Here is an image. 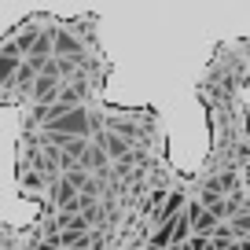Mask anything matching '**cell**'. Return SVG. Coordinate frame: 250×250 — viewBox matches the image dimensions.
Segmentation results:
<instances>
[{
	"label": "cell",
	"instance_id": "cell-1",
	"mask_svg": "<svg viewBox=\"0 0 250 250\" xmlns=\"http://www.w3.org/2000/svg\"><path fill=\"white\" fill-rule=\"evenodd\" d=\"M92 118H88V110L85 107H74V110H66L62 118H55L52 125H44V136L52 144H66V140H85L88 133H92Z\"/></svg>",
	"mask_w": 250,
	"mask_h": 250
},
{
	"label": "cell",
	"instance_id": "cell-8",
	"mask_svg": "<svg viewBox=\"0 0 250 250\" xmlns=\"http://www.w3.org/2000/svg\"><path fill=\"white\" fill-rule=\"evenodd\" d=\"M210 243H213V250H228V247L235 243L232 225H217V228H213V235H210Z\"/></svg>",
	"mask_w": 250,
	"mask_h": 250
},
{
	"label": "cell",
	"instance_id": "cell-7",
	"mask_svg": "<svg viewBox=\"0 0 250 250\" xmlns=\"http://www.w3.org/2000/svg\"><path fill=\"white\" fill-rule=\"evenodd\" d=\"M52 33L55 30H41L37 33V44H33L30 59H52Z\"/></svg>",
	"mask_w": 250,
	"mask_h": 250
},
{
	"label": "cell",
	"instance_id": "cell-11",
	"mask_svg": "<svg viewBox=\"0 0 250 250\" xmlns=\"http://www.w3.org/2000/svg\"><path fill=\"white\" fill-rule=\"evenodd\" d=\"M239 250H250V239H239Z\"/></svg>",
	"mask_w": 250,
	"mask_h": 250
},
{
	"label": "cell",
	"instance_id": "cell-4",
	"mask_svg": "<svg viewBox=\"0 0 250 250\" xmlns=\"http://www.w3.org/2000/svg\"><path fill=\"white\" fill-rule=\"evenodd\" d=\"M184 195H180V191H173L169 199H166V206L162 210H155V221H158V228H166V225H173V221L180 217V213H184Z\"/></svg>",
	"mask_w": 250,
	"mask_h": 250
},
{
	"label": "cell",
	"instance_id": "cell-10",
	"mask_svg": "<svg viewBox=\"0 0 250 250\" xmlns=\"http://www.w3.org/2000/svg\"><path fill=\"white\" fill-rule=\"evenodd\" d=\"M166 199H169V195H166V191H155V195L147 199V210H155V206H158V210H162V203H166Z\"/></svg>",
	"mask_w": 250,
	"mask_h": 250
},
{
	"label": "cell",
	"instance_id": "cell-6",
	"mask_svg": "<svg viewBox=\"0 0 250 250\" xmlns=\"http://www.w3.org/2000/svg\"><path fill=\"white\" fill-rule=\"evenodd\" d=\"M107 166H110L107 151H103L100 144H88L85 155H81V169H107Z\"/></svg>",
	"mask_w": 250,
	"mask_h": 250
},
{
	"label": "cell",
	"instance_id": "cell-9",
	"mask_svg": "<svg viewBox=\"0 0 250 250\" xmlns=\"http://www.w3.org/2000/svg\"><path fill=\"white\" fill-rule=\"evenodd\" d=\"M169 235H173V225L158 228V232L151 235V247H155V250H169Z\"/></svg>",
	"mask_w": 250,
	"mask_h": 250
},
{
	"label": "cell",
	"instance_id": "cell-3",
	"mask_svg": "<svg viewBox=\"0 0 250 250\" xmlns=\"http://www.w3.org/2000/svg\"><path fill=\"white\" fill-rule=\"evenodd\" d=\"M19 66H22V59L15 55V48H11V44H4V48H0V85H4V88H8V85H15Z\"/></svg>",
	"mask_w": 250,
	"mask_h": 250
},
{
	"label": "cell",
	"instance_id": "cell-2",
	"mask_svg": "<svg viewBox=\"0 0 250 250\" xmlns=\"http://www.w3.org/2000/svg\"><path fill=\"white\" fill-rule=\"evenodd\" d=\"M62 55L81 59V41L74 37L70 30H55V33H52V59H62Z\"/></svg>",
	"mask_w": 250,
	"mask_h": 250
},
{
	"label": "cell",
	"instance_id": "cell-5",
	"mask_svg": "<svg viewBox=\"0 0 250 250\" xmlns=\"http://www.w3.org/2000/svg\"><path fill=\"white\" fill-rule=\"evenodd\" d=\"M96 144L107 151V158H125V155H129V140H125L122 133H100Z\"/></svg>",
	"mask_w": 250,
	"mask_h": 250
}]
</instances>
